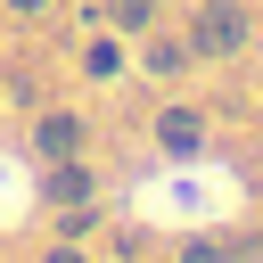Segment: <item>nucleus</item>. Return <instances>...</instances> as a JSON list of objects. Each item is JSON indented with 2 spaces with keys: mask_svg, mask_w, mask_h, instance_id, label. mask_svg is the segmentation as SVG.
<instances>
[{
  "mask_svg": "<svg viewBox=\"0 0 263 263\" xmlns=\"http://www.w3.org/2000/svg\"><path fill=\"white\" fill-rule=\"evenodd\" d=\"M238 41H247L238 8H197V49H238Z\"/></svg>",
  "mask_w": 263,
  "mask_h": 263,
  "instance_id": "obj_1",
  "label": "nucleus"
},
{
  "mask_svg": "<svg viewBox=\"0 0 263 263\" xmlns=\"http://www.w3.org/2000/svg\"><path fill=\"white\" fill-rule=\"evenodd\" d=\"M74 140H82L74 115H49V123H41V156H74Z\"/></svg>",
  "mask_w": 263,
  "mask_h": 263,
  "instance_id": "obj_2",
  "label": "nucleus"
},
{
  "mask_svg": "<svg viewBox=\"0 0 263 263\" xmlns=\"http://www.w3.org/2000/svg\"><path fill=\"white\" fill-rule=\"evenodd\" d=\"M197 140V115H164V148H189Z\"/></svg>",
  "mask_w": 263,
  "mask_h": 263,
  "instance_id": "obj_3",
  "label": "nucleus"
},
{
  "mask_svg": "<svg viewBox=\"0 0 263 263\" xmlns=\"http://www.w3.org/2000/svg\"><path fill=\"white\" fill-rule=\"evenodd\" d=\"M148 16V0H115V25H140Z\"/></svg>",
  "mask_w": 263,
  "mask_h": 263,
  "instance_id": "obj_4",
  "label": "nucleus"
},
{
  "mask_svg": "<svg viewBox=\"0 0 263 263\" xmlns=\"http://www.w3.org/2000/svg\"><path fill=\"white\" fill-rule=\"evenodd\" d=\"M49 263H82V255H49Z\"/></svg>",
  "mask_w": 263,
  "mask_h": 263,
  "instance_id": "obj_5",
  "label": "nucleus"
},
{
  "mask_svg": "<svg viewBox=\"0 0 263 263\" xmlns=\"http://www.w3.org/2000/svg\"><path fill=\"white\" fill-rule=\"evenodd\" d=\"M16 8H41V0H16Z\"/></svg>",
  "mask_w": 263,
  "mask_h": 263,
  "instance_id": "obj_6",
  "label": "nucleus"
}]
</instances>
